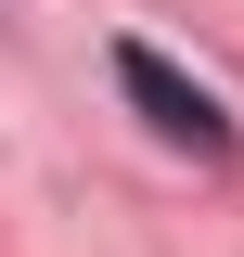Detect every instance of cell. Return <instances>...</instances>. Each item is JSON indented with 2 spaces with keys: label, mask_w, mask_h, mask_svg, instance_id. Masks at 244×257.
Returning <instances> with one entry per match:
<instances>
[{
  "label": "cell",
  "mask_w": 244,
  "mask_h": 257,
  "mask_svg": "<svg viewBox=\"0 0 244 257\" xmlns=\"http://www.w3.org/2000/svg\"><path fill=\"white\" fill-rule=\"evenodd\" d=\"M116 90L142 103V116L167 128V142H180V155H206V167L231 155V116H218V90H206V77H180V64L154 52V39H116Z\"/></svg>",
  "instance_id": "obj_1"
}]
</instances>
